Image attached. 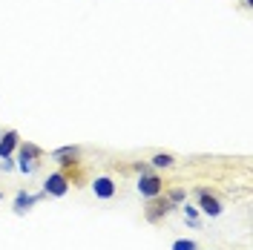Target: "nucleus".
Wrapping results in <instances>:
<instances>
[{
  "label": "nucleus",
  "instance_id": "obj_13",
  "mask_svg": "<svg viewBox=\"0 0 253 250\" xmlns=\"http://www.w3.org/2000/svg\"><path fill=\"white\" fill-rule=\"evenodd\" d=\"M170 204H184V190H170Z\"/></svg>",
  "mask_w": 253,
  "mask_h": 250
},
{
  "label": "nucleus",
  "instance_id": "obj_12",
  "mask_svg": "<svg viewBox=\"0 0 253 250\" xmlns=\"http://www.w3.org/2000/svg\"><path fill=\"white\" fill-rule=\"evenodd\" d=\"M17 170L29 175V172H35V161H23V158H17Z\"/></svg>",
  "mask_w": 253,
  "mask_h": 250
},
{
  "label": "nucleus",
  "instance_id": "obj_4",
  "mask_svg": "<svg viewBox=\"0 0 253 250\" xmlns=\"http://www.w3.org/2000/svg\"><path fill=\"white\" fill-rule=\"evenodd\" d=\"M138 193H141L144 199H153V196H158V193H161V178H158V175H153V172L141 175V178H138Z\"/></svg>",
  "mask_w": 253,
  "mask_h": 250
},
{
  "label": "nucleus",
  "instance_id": "obj_15",
  "mask_svg": "<svg viewBox=\"0 0 253 250\" xmlns=\"http://www.w3.org/2000/svg\"><path fill=\"white\" fill-rule=\"evenodd\" d=\"M0 167H3V170H6V172H9V170H15V164H12L9 158H3V161H0Z\"/></svg>",
  "mask_w": 253,
  "mask_h": 250
},
{
  "label": "nucleus",
  "instance_id": "obj_7",
  "mask_svg": "<svg viewBox=\"0 0 253 250\" xmlns=\"http://www.w3.org/2000/svg\"><path fill=\"white\" fill-rule=\"evenodd\" d=\"M55 158L61 161L63 167H72L75 158H78V147H61V150H55Z\"/></svg>",
  "mask_w": 253,
  "mask_h": 250
},
{
  "label": "nucleus",
  "instance_id": "obj_11",
  "mask_svg": "<svg viewBox=\"0 0 253 250\" xmlns=\"http://www.w3.org/2000/svg\"><path fill=\"white\" fill-rule=\"evenodd\" d=\"M173 250H196V242H190V239H178V242H173Z\"/></svg>",
  "mask_w": 253,
  "mask_h": 250
},
{
  "label": "nucleus",
  "instance_id": "obj_14",
  "mask_svg": "<svg viewBox=\"0 0 253 250\" xmlns=\"http://www.w3.org/2000/svg\"><path fill=\"white\" fill-rule=\"evenodd\" d=\"M184 213H187V219H190V221L199 219V207H193V204H184Z\"/></svg>",
  "mask_w": 253,
  "mask_h": 250
},
{
  "label": "nucleus",
  "instance_id": "obj_8",
  "mask_svg": "<svg viewBox=\"0 0 253 250\" xmlns=\"http://www.w3.org/2000/svg\"><path fill=\"white\" fill-rule=\"evenodd\" d=\"M38 199H41V196H32V193H17V196H15V213H26V210H29Z\"/></svg>",
  "mask_w": 253,
  "mask_h": 250
},
{
  "label": "nucleus",
  "instance_id": "obj_3",
  "mask_svg": "<svg viewBox=\"0 0 253 250\" xmlns=\"http://www.w3.org/2000/svg\"><path fill=\"white\" fill-rule=\"evenodd\" d=\"M170 210H173L170 199H158V196H153L150 204H147V210H144V216H147V221H158L161 216H167Z\"/></svg>",
  "mask_w": 253,
  "mask_h": 250
},
{
  "label": "nucleus",
  "instance_id": "obj_16",
  "mask_svg": "<svg viewBox=\"0 0 253 250\" xmlns=\"http://www.w3.org/2000/svg\"><path fill=\"white\" fill-rule=\"evenodd\" d=\"M135 170L141 172V175H147V172H150V164H135Z\"/></svg>",
  "mask_w": 253,
  "mask_h": 250
},
{
  "label": "nucleus",
  "instance_id": "obj_5",
  "mask_svg": "<svg viewBox=\"0 0 253 250\" xmlns=\"http://www.w3.org/2000/svg\"><path fill=\"white\" fill-rule=\"evenodd\" d=\"M92 193L98 199H112V196H115V181L107 178V175H101V178L92 181Z\"/></svg>",
  "mask_w": 253,
  "mask_h": 250
},
{
  "label": "nucleus",
  "instance_id": "obj_17",
  "mask_svg": "<svg viewBox=\"0 0 253 250\" xmlns=\"http://www.w3.org/2000/svg\"><path fill=\"white\" fill-rule=\"evenodd\" d=\"M0 199H3V193H0Z\"/></svg>",
  "mask_w": 253,
  "mask_h": 250
},
{
  "label": "nucleus",
  "instance_id": "obj_6",
  "mask_svg": "<svg viewBox=\"0 0 253 250\" xmlns=\"http://www.w3.org/2000/svg\"><path fill=\"white\" fill-rule=\"evenodd\" d=\"M15 147H17V132L15 129H9V132L0 135V158H9L12 153H15Z\"/></svg>",
  "mask_w": 253,
  "mask_h": 250
},
{
  "label": "nucleus",
  "instance_id": "obj_2",
  "mask_svg": "<svg viewBox=\"0 0 253 250\" xmlns=\"http://www.w3.org/2000/svg\"><path fill=\"white\" fill-rule=\"evenodd\" d=\"M199 210L205 213V216H210V219H216V216H221V202L210 193V190H199Z\"/></svg>",
  "mask_w": 253,
  "mask_h": 250
},
{
  "label": "nucleus",
  "instance_id": "obj_1",
  "mask_svg": "<svg viewBox=\"0 0 253 250\" xmlns=\"http://www.w3.org/2000/svg\"><path fill=\"white\" fill-rule=\"evenodd\" d=\"M66 190H69V178H66L63 172H52L46 181H43V193H46V196L61 199V196H66Z\"/></svg>",
  "mask_w": 253,
  "mask_h": 250
},
{
  "label": "nucleus",
  "instance_id": "obj_9",
  "mask_svg": "<svg viewBox=\"0 0 253 250\" xmlns=\"http://www.w3.org/2000/svg\"><path fill=\"white\" fill-rule=\"evenodd\" d=\"M38 156H41V150H38L35 144H23L20 153H17V158H23V161H35Z\"/></svg>",
  "mask_w": 253,
  "mask_h": 250
},
{
  "label": "nucleus",
  "instance_id": "obj_10",
  "mask_svg": "<svg viewBox=\"0 0 253 250\" xmlns=\"http://www.w3.org/2000/svg\"><path fill=\"white\" fill-rule=\"evenodd\" d=\"M173 161L175 158L170 156V153H156V156H153V167H173Z\"/></svg>",
  "mask_w": 253,
  "mask_h": 250
}]
</instances>
